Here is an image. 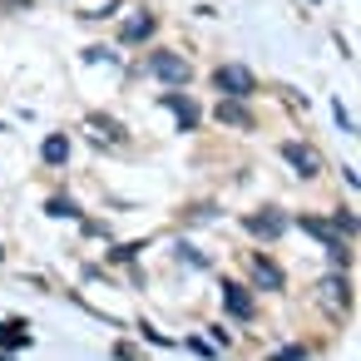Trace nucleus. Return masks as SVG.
Masks as SVG:
<instances>
[{"label":"nucleus","mask_w":361,"mask_h":361,"mask_svg":"<svg viewBox=\"0 0 361 361\" xmlns=\"http://www.w3.org/2000/svg\"><path fill=\"white\" fill-rule=\"evenodd\" d=\"M149 30H154V16H139V20H129V30H124V40L134 45V40H144Z\"/></svg>","instance_id":"0eeeda50"},{"label":"nucleus","mask_w":361,"mask_h":361,"mask_svg":"<svg viewBox=\"0 0 361 361\" xmlns=\"http://www.w3.org/2000/svg\"><path fill=\"white\" fill-rule=\"evenodd\" d=\"M223 302H228L233 317H252V297H247L238 282H223Z\"/></svg>","instance_id":"20e7f679"},{"label":"nucleus","mask_w":361,"mask_h":361,"mask_svg":"<svg viewBox=\"0 0 361 361\" xmlns=\"http://www.w3.org/2000/svg\"><path fill=\"white\" fill-rule=\"evenodd\" d=\"M213 80H218V90H223V94H233V99L257 94V80H252L243 65H218V75H213Z\"/></svg>","instance_id":"f03ea898"},{"label":"nucleus","mask_w":361,"mask_h":361,"mask_svg":"<svg viewBox=\"0 0 361 361\" xmlns=\"http://www.w3.org/2000/svg\"><path fill=\"white\" fill-rule=\"evenodd\" d=\"M40 154H45V164H65V159H70V144H65V134H50Z\"/></svg>","instance_id":"423d86ee"},{"label":"nucleus","mask_w":361,"mask_h":361,"mask_svg":"<svg viewBox=\"0 0 361 361\" xmlns=\"http://www.w3.org/2000/svg\"><path fill=\"white\" fill-rule=\"evenodd\" d=\"M282 228H287L282 213H257V218H252V233H262V238H277Z\"/></svg>","instance_id":"39448f33"},{"label":"nucleus","mask_w":361,"mask_h":361,"mask_svg":"<svg viewBox=\"0 0 361 361\" xmlns=\"http://www.w3.org/2000/svg\"><path fill=\"white\" fill-rule=\"evenodd\" d=\"M218 119H233V124H247V114H243V109H233V104H218Z\"/></svg>","instance_id":"9d476101"},{"label":"nucleus","mask_w":361,"mask_h":361,"mask_svg":"<svg viewBox=\"0 0 361 361\" xmlns=\"http://www.w3.org/2000/svg\"><path fill=\"white\" fill-rule=\"evenodd\" d=\"M50 213H55V218H65V213H70V218H75V213H80V208H75V198H50Z\"/></svg>","instance_id":"1a4fd4ad"},{"label":"nucleus","mask_w":361,"mask_h":361,"mask_svg":"<svg viewBox=\"0 0 361 361\" xmlns=\"http://www.w3.org/2000/svg\"><path fill=\"white\" fill-rule=\"evenodd\" d=\"M272 361H307V351H302V346H287V351H277Z\"/></svg>","instance_id":"9b49d317"},{"label":"nucleus","mask_w":361,"mask_h":361,"mask_svg":"<svg viewBox=\"0 0 361 361\" xmlns=\"http://www.w3.org/2000/svg\"><path fill=\"white\" fill-rule=\"evenodd\" d=\"M282 159H287L302 178H312V173H317V154H312V149H302V144H282Z\"/></svg>","instance_id":"7ed1b4c3"},{"label":"nucleus","mask_w":361,"mask_h":361,"mask_svg":"<svg viewBox=\"0 0 361 361\" xmlns=\"http://www.w3.org/2000/svg\"><path fill=\"white\" fill-rule=\"evenodd\" d=\"M257 277H262L267 287H282V272H277V267H272L267 257H257Z\"/></svg>","instance_id":"6e6552de"},{"label":"nucleus","mask_w":361,"mask_h":361,"mask_svg":"<svg viewBox=\"0 0 361 361\" xmlns=\"http://www.w3.org/2000/svg\"><path fill=\"white\" fill-rule=\"evenodd\" d=\"M149 75H159V80H169V85H188V60L183 55H173V50H154L149 55Z\"/></svg>","instance_id":"f257e3e1"}]
</instances>
